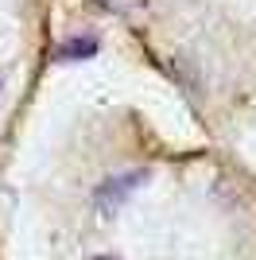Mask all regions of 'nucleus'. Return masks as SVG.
Wrapping results in <instances>:
<instances>
[{
  "label": "nucleus",
  "mask_w": 256,
  "mask_h": 260,
  "mask_svg": "<svg viewBox=\"0 0 256 260\" xmlns=\"http://www.w3.org/2000/svg\"><path fill=\"white\" fill-rule=\"evenodd\" d=\"M93 260H113V256H93Z\"/></svg>",
  "instance_id": "obj_3"
},
{
  "label": "nucleus",
  "mask_w": 256,
  "mask_h": 260,
  "mask_svg": "<svg viewBox=\"0 0 256 260\" xmlns=\"http://www.w3.org/2000/svg\"><path fill=\"white\" fill-rule=\"evenodd\" d=\"M97 39L93 35H74V39H66V43H58V51H54V58L58 62H82V58H93L97 54Z\"/></svg>",
  "instance_id": "obj_2"
},
{
  "label": "nucleus",
  "mask_w": 256,
  "mask_h": 260,
  "mask_svg": "<svg viewBox=\"0 0 256 260\" xmlns=\"http://www.w3.org/2000/svg\"><path fill=\"white\" fill-rule=\"evenodd\" d=\"M148 183V171H124V175H109L105 183L93 190V206L101 210L105 217H113L120 206H124L128 198L136 194L140 186Z\"/></svg>",
  "instance_id": "obj_1"
}]
</instances>
